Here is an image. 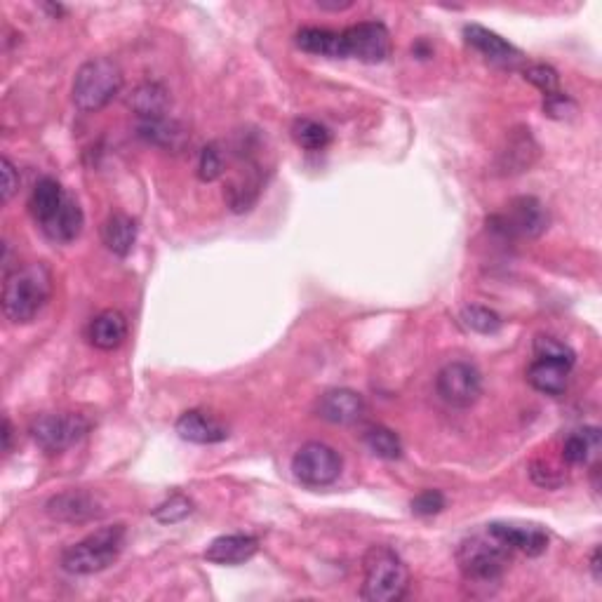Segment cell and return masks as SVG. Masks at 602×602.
<instances>
[{
  "mask_svg": "<svg viewBox=\"0 0 602 602\" xmlns=\"http://www.w3.org/2000/svg\"><path fill=\"white\" fill-rule=\"evenodd\" d=\"M572 367L563 363H553V360H534L527 367V381L534 391L546 393V396H560L570 386Z\"/></svg>",
  "mask_w": 602,
  "mask_h": 602,
  "instance_id": "ffe728a7",
  "label": "cell"
},
{
  "mask_svg": "<svg viewBox=\"0 0 602 602\" xmlns=\"http://www.w3.org/2000/svg\"><path fill=\"white\" fill-rule=\"evenodd\" d=\"M137 135L153 146L160 149H182L186 142V130L177 120L172 118H151V120H137Z\"/></svg>",
  "mask_w": 602,
  "mask_h": 602,
  "instance_id": "d4e9b609",
  "label": "cell"
},
{
  "mask_svg": "<svg viewBox=\"0 0 602 602\" xmlns=\"http://www.w3.org/2000/svg\"><path fill=\"white\" fill-rule=\"evenodd\" d=\"M591 572L595 581H602V572H600V546L593 548L591 553Z\"/></svg>",
  "mask_w": 602,
  "mask_h": 602,
  "instance_id": "ab89813d",
  "label": "cell"
},
{
  "mask_svg": "<svg viewBox=\"0 0 602 602\" xmlns=\"http://www.w3.org/2000/svg\"><path fill=\"white\" fill-rule=\"evenodd\" d=\"M259 191H262V172L257 165H247V170L231 179L224 196L233 212H247L259 200Z\"/></svg>",
  "mask_w": 602,
  "mask_h": 602,
  "instance_id": "7402d4cb",
  "label": "cell"
},
{
  "mask_svg": "<svg viewBox=\"0 0 602 602\" xmlns=\"http://www.w3.org/2000/svg\"><path fill=\"white\" fill-rule=\"evenodd\" d=\"M600 457V428L586 426L567 436L563 445V459L570 466H593Z\"/></svg>",
  "mask_w": 602,
  "mask_h": 602,
  "instance_id": "44dd1931",
  "label": "cell"
},
{
  "mask_svg": "<svg viewBox=\"0 0 602 602\" xmlns=\"http://www.w3.org/2000/svg\"><path fill=\"white\" fill-rule=\"evenodd\" d=\"M436 389L447 405L466 410V407L476 405L478 398L483 396V374H480L476 365L457 360V363L445 365L438 372Z\"/></svg>",
  "mask_w": 602,
  "mask_h": 602,
  "instance_id": "9c48e42d",
  "label": "cell"
},
{
  "mask_svg": "<svg viewBox=\"0 0 602 602\" xmlns=\"http://www.w3.org/2000/svg\"><path fill=\"white\" fill-rule=\"evenodd\" d=\"M127 106H130L137 120L163 118L167 116V109H170V92L160 83H142L127 99Z\"/></svg>",
  "mask_w": 602,
  "mask_h": 602,
  "instance_id": "cb8c5ba5",
  "label": "cell"
},
{
  "mask_svg": "<svg viewBox=\"0 0 602 602\" xmlns=\"http://www.w3.org/2000/svg\"><path fill=\"white\" fill-rule=\"evenodd\" d=\"M292 137L301 149L306 151H323L332 142V132L323 123L313 118H299L292 125Z\"/></svg>",
  "mask_w": 602,
  "mask_h": 602,
  "instance_id": "f1b7e54d",
  "label": "cell"
},
{
  "mask_svg": "<svg viewBox=\"0 0 602 602\" xmlns=\"http://www.w3.org/2000/svg\"><path fill=\"white\" fill-rule=\"evenodd\" d=\"M102 240L106 250L116 254V257H127L137 243V222L123 212L111 214L102 226Z\"/></svg>",
  "mask_w": 602,
  "mask_h": 602,
  "instance_id": "484cf974",
  "label": "cell"
},
{
  "mask_svg": "<svg viewBox=\"0 0 602 602\" xmlns=\"http://www.w3.org/2000/svg\"><path fill=\"white\" fill-rule=\"evenodd\" d=\"M363 598L367 602H398L410 588V572L403 558L389 546H372L363 558Z\"/></svg>",
  "mask_w": 602,
  "mask_h": 602,
  "instance_id": "7a4b0ae2",
  "label": "cell"
},
{
  "mask_svg": "<svg viewBox=\"0 0 602 602\" xmlns=\"http://www.w3.org/2000/svg\"><path fill=\"white\" fill-rule=\"evenodd\" d=\"M318 8L320 10H330V12H341V10L353 8V3H351V0H346V3H327V0H318Z\"/></svg>",
  "mask_w": 602,
  "mask_h": 602,
  "instance_id": "f35d334b",
  "label": "cell"
},
{
  "mask_svg": "<svg viewBox=\"0 0 602 602\" xmlns=\"http://www.w3.org/2000/svg\"><path fill=\"white\" fill-rule=\"evenodd\" d=\"M69 193L62 189V184L52 177H43L40 182L33 186L31 198H29V212L36 222L43 226L48 219L57 214L59 207L64 205V200Z\"/></svg>",
  "mask_w": 602,
  "mask_h": 602,
  "instance_id": "603a6c76",
  "label": "cell"
},
{
  "mask_svg": "<svg viewBox=\"0 0 602 602\" xmlns=\"http://www.w3.org/2000/svg\"><path fill=\"white\" fill-rule=\"evenodd\" d=\"M464 38L473 50L480 52L487 62L499 66V69H518L525 62V55L515 45L480 24H466Z\"/></svg>",
  "mask_w": 602,
  "mask_h": 602,
  "instance_id": "8fae6325",
  "label": "cell"
},
{
  "mask_svg": "<svg viewBox=\"0 0 602 602\" xmlns=\"http://www.w3.org/2000/svg\"><path fill=\"white\" fill-rule=\"evenodd\" d=\"M127 330L130 327H127V318L123 313L116 309H106L92 318L88 327V339L99 351H116L127 339Z\"/></svg>",
  "mask_w": 602,
  "mask_h": 602,
  "instance_id": "e0dca14e",
  "label": "cell"
},
{
  "mask_svg": "<svg viewBox=\"0 0 602 602\" xmlns=\"http://www.w3.org/2000/svg\"><path fill=\"white\" fill-rule=\"evenodd\" d=\"M534 356L539 360H553V363H563L567 367H574L577 363V353H574L565 341L551 337V334H539L534 339Z\"/></svg>",
  "mask_w": 602,
  "mask_h": 602,
  "instance_id": "f546056e",
  "label": "cell"
},
{
  "mask_svg": "<svg viewBox=\"0 0 602 602\" xmlns=\"http://www.w3.org/2000/svg\"><path fill=\"white\" fill-rule=\"evenodd\" d=\"M45 511H48L52 520H59V523L80 525L90 523V520L95 518H102L104 506L95 494L83 490H69L52 497L48 506H45Z\"/></svg>",
  "mask_w": 602,
  "mask_h": 602,
  "instance_id": "7c38bea8",
  "label": "cell"
},
{
  "mask_svg": "<svg viewBox=\"0 0 602 602\" xmlns=\"http://www.w3.org/2000/svg\"><path fill=\"white\" fill-rule=\"evenodd\" d=\"M292 473L306 487H327L341 476V457L325 443L301 445L292 459Z\"/></svg>",
  "mask_w": 602,
  "mask_h": 602,
  "instance_id": "ba28073f",
  "label": "cell"
},
{
  "mask_svg": "<svg viewBox=\"0 0 602 602\" xmlns=\"http://www.w3.org/2000/svg\"><path fill=\"white\" fill-rule=\"evenodd\" d=\"M259 551V541L250 534H226L205 548V560L214 565H243Z\"/></svg>",
  "mask_w": 602,
  "mask_h": 602,
  "instance_id": "9a60e30c",
  "label": "cell"
},
{
  "mask_svg": "<svg viewBox=\"0 0 602 602\" xmlns=\"http://www.w3.org/2000/svg\"><path fill=\"white\" fill-rule=\"evenodd\" d=\"M299 50L309 52L316 57H330V59H346L344 50V36L341 31H330V29H318V26H304L294 36Z\"/></svg>",
  "mask_w": 602,
  "mask_h": 602,
  "instance_id": "d6986e66",
  "label": "cell"
},
{
  "mask_svg": "<svg viewBox=\"0 0 602 602\" xmlns=\"http://www.w3.org/2000/svg\"><path fill=\"white\" fill-rule=\"evenodd\" d=\"M461 320H464L466 327H471V330L478 334H497L501 325H504V320H501L497 311L476 304L466 306V309L461 311Z\"/></svg>",
  "mask_w": 602,
  "mask_h": 602,
  "instance_id": "4dcf8cb0",
  "label": "cell"
},
{
  "mask_svg": "<svg viewBox=\"0 0 602 602\" xmlns=\"http://www.w3.org/2000/svg\"><path fill=\"white\" fill-rule=\"evenodd\" d=\"M120 88H123V71L113 59H88L73 80V104L85 113H97L118 97Z\"/></svg>",
  "mask_w": 602,
  "mask_h": 602,
  "instance_id": "5b68a950",
  "label": "cell"
},
{
  "mask_svg": "<svg viewBox=\"0 0 602 602\" xmlns=\"http://www.w3.org/2000/svg\"><path fill=\"white\" fill-rule=\"evenodd\" d=\"M525 80H530L534 88L544 92V97L560 92V76L553 66L548 64H532L525 69Z\"/></svg>",
  "mask_w": 602,
  "mask_h": 602,
  "instance_id": "836d02e7",
  "label": "cell"
},
{
  "mask_svg": "<svg viewBox=\"0 0 602 602\" xmlns=\"http://www.w3.org/2000/svg\"><path fill=\"white\" fill-rule=\"evenodd\" d=\"M31 438L48 454L66 452L90 431V421L76 412H45L31 421Z\"/></svg>",
  "mask_w": 602,
  "mask_h": 602,
  "instance_id": "8992f818",
  "label": "cell"
},
{
  "mask_svg": "<svg viewBox=\"0 0 602 602\" xmlns=\"http://www.w3.org/2000/svg\"><path fill=\"white\" fill-rule=\"evenodd\" d=\"M492 231L501 233L504 238H539L548 229V212L541 200L534 196L513 198L504 212L492 214L487 219Z\"/></svg>",
  "mask_w": 602,
  "mask_h": 602,
  "instance_id": "52a82bcc",
  "label": "cell"
},
{
  "mask_svg": "<svg viewBox=\"0 0 602 602\" xmlns=\"http://www.w3.org/2000/svg\"><path fill=\"white\" fill-rule=\"evenodd\" d=\"M346 59L365 64H381L391 57V33L381 22H360L341 31Z\"/></svg>",
  "mask_w": 602,
  "mask_h": 602,
  "instance_id": "30bf717a",
  "label": "cell"
},
{
  "mask_svg": "<svg viewBox=\"0 0 602 602\" xmlns=\"http://www.w3.org/2000/svg\"><path fill=\"white\" fill-rule=\"evenodd\" d=\"M175 428L179 438L186 440V443H196V445L224 443V440L229 438V428L219 424V421L210 417V414L198 410L184 412L182 417L177 419Z\"/></svg>",
  "mask_w": 602,
  "mask_h": 602,
  "instance_id": "2e32d148",
  "label": "cell"
},
{
  "mask_svg": "<svg viewBox=\"0 0 602 602\" xmlns=\"http://www.w3.org/2000/svg\"><path fill=\"white\" fill-rule=\"evenodd\" d=\"M574 111V102L563 92H553V95L544 97V113L551 118H565Z\"/></svg>",
  "mask_w": 602,
  "mask_h": 602,
  "instance_id": "8d00e7d4",
  "label": "cell"
},
{
  "mask_svg": "<svg viewBox=\"0 0 602 602\" xmlns=\"http://www.w3.org/2000/svg\"><path fill=\"white\" fill-rule=\"evenodd\" d=\"M0 165H3V203H10L12 196H15L19 189V175L10 158H3Z\"/></svg>",
  "mask_w": 602,
  "mask_h": 602,
  "instance_id": "74e56055",
  "label": "cell"
},
{
  "mask_svg": "<svg viewBox=\"0 0 602 602\" xmlns=\"http://www.w3.org/2000/svg\"><path fill=\"white\" fill-rule=\"evenodd\" d=\"M52 297V273L43 262L17 266L5 276L3 313L10 323L26 325L38 318Z\"/></svg>",
  "mask_w": 602,
  "mask_h": 602,
  "instance_id": "6da1fadb",
  "label": "cell"
},
{
  "mask_svg": "<svg viewBox=\"0 0 602 602\" xmlns=\"http://www.w3.org/2000/svg\"><path fill=\"white\" fill-rule=\"evenodd\" d=\"M410 506H412L414 515H421V518H426V515H436L440 511H445L447 499H445V494L438 492V490H424L412 499Z\"/></svg>",
  "mask_w": 602,
  "mask_h": 602,
  "instance_id": "e575fe53",
  "label": "cell"
},
{
  "mask_svg": "<svg viewBox=\"0 0 602 602\" xmlns=\"http://www.w3.org/2000/svg\"><path fill=\"white\" fill-rule=\"evenodd\" d=\"M537 151L539 146L534 144L530 130L513 132L511 139H508V149L504 151L501 167H504V172H525L527 167H532Z\"/></svg>",
  "mask_w": 602,
  "mask_h": 602,
  "instance_id": "4316f807",
  "label": "cell"
},
{
  "mask_svg": "<svg viewBox=\"0 0 602 602\" xmlns=\"http://www.w3.org/2000/svg\"><path fill=\"white\" fill-rule=\"evenodd\" d=\"M125 525H111L88 534L62 553V567L69 574H97L111 567L125 548Z\"/></svg>",
  "mask_w": 602,
  "mask_h": 602,
  "instance_id": "277c9868",
  "label": "cell"
},
{
  "mask_svg": "<svg viewBox=\"0 0 602 602\" xmlns=\"http://www.w3.org/2000/svg\"><path fill=\"white\" fill-rule=\"evenodd\" d=\"M193 513V501L184 494H172L170 499H165L163 504H158L153 508V518L163 525H172V523H182V520L189 518Z\"/></svg>",
  "mask_w": 602,
  "mask_h": 602,
  "instance_id": "1f68e13d",
  "label": "cell"
},
{
  "mask_svg": "<svg viewBox=\"0 0 602 602\" xmlns=\"http://www.w3.org/2000/svg\"><path fill=\"white\" fill-rule=\"evenodd\" d=\"M3 450L5 452L12 450V424L8 417H5V421H3Z\"/></svg>",
  "mask_w": 602,
  "mask_h": 602,
  "instance_id": "60d3db41",
  "label": "cell"
},
{
  "mask_svg": "<svg viewBox=\"0 0 602 602\" xmlns=\"http://www.w3.org/2000/svg\"><path fill=\"white\" fill-rule=\"evenodd\" d=\"M316 412L320 419L330 421V424L349 426L363 419L365 400L360 393L351 389H332L320 396Z\"/></svg>",
  "mask_w": 602,
  "mask_h": 602,
  "instance_id": "4fadbf2b",
  "label": "cell"
},
{
  "mask_svg": "<svg viewBox=\"0 0 602 602\" xmlns=\"http://www.w3.org/2000/svg\"><path fill=\"white\" fill-rule=\"evenodd\" d=\"M513 551L504 541L487 530L471 534L457 548V563L466 581L471 584H494L504 577Z\"/></svg>",
  "mask_w": 602,
  "mask_h": 602,
  "instance_id": "3957f363",
  "label": "cell"
},
{
  "mask_svg": "<svg viewBox=\"0 0 602 602\" xmlns=\"http://www.w3.org/2000/svg\"><path fill=\"white\" fill-rule=\"evenodd\" d=\"M412 52H414V55H419L421 59H426L428 55H431V50L426 48V43H424V40H419V43L414 45V50H412Z\"/></svg>",
  "mask_w": 602,
  "mask_h": 602,
  "instance_id": "b9f144b4",
  "label": "cell"
},
{
  "mask_svg": "<svg viewBox=\"0 0 602 602\" xmlns=\"http://www.w3.org/2000/svg\"><path fill=\"white\" fill-rule=\"evenodd\" d=\"M494 537H499L511 551H523L530 558H537L548 548V534L539 525H508L492 523L487 525Z\"/></svg>",
  "mask_w": 602,
  "mask_h": 602,
  "instance_id": "5bb4252c",
  "label": "cell"
},
{
  "mask_svg": "<svg viewBox=\"0 0 602 602\" xmlns=\"http://www.w3.org/2000/svg\"><path fill=\"white\" fill-rule=\"evenodd\" d=\"M363 443L367 450H370L374 457L386 459V461H396L403 457V443L391 428L386 426H372L363 433Z\"/></svg>",
  "mask_w": 602,
  "mask_h": 602,
  "instance_id": "83f0119b",
  "label": "cell"
},
{
  "mask_svg": "<svg viewBox=\"0 0 602 602\" xmlns=\"http://www.w3.org/2000/svg\"><path fill=\"white\" fill-rule=\"evenodd\" d=\"M224 175V153L219 151L217 144H207L203 151H200L198 158V177L203 182H214Z\"/></svg>",
  "mask_w": 602,
  "mask_h": 602,
  "instance_id": "d6a6232c",
  "label": "cell"
},
{
  "mask_svg": "<svg viewBox=\"0 0 602 602\" xmlns=\"http://www.w3.org/2000/svg\"><path fill=\"white\" fill-rule=\"evenodd\" d=\"M83 210H80L78 200L66 196L64 205L59 207L57 214L52 219H48L40 229L45 231V236H48L52 243H59V245H66V243H73L80 236V231H83Z\"/></svg>",
  "mask_w": 602,
  "mask_h": 602,
  "instance_id": "ac0fdd59",
  "label": "cell"
},
{
  "mask_svg": "<svg viewBox=\"0 0 602 602\" xmlns=\"http://www.w3.org/2000/svg\"><path fill=\"white\" fill-rule=\"evenodd\" d=\"M530 473H532L534 483H537L539 487H546V490H555V487H560L565 483V473L563 471H555L553 466L541 464V461L532 464Z\"/></svg>",
  "mask_w": 602,
  "mask_h": 602,
  "instance_id": "d590c367",
  "label": "cell"
}]
</instances>
